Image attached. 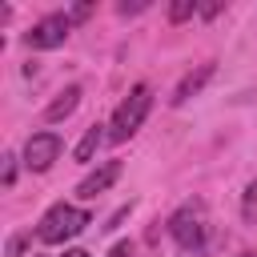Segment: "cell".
<instances>
[{"label":"cell","instance_id":"obj_18","mask_svg":"<svg viewBox=\"0 0 257 257\" xmlns=\"http://www.w3.org/2000/svg\"><path fill=\"white\" fill-rule=\"evenodd\" d=\"M237 257H257V253H237Z\"/></svg>","mask_w":257,"mask_h":257},{"label":"cell","instance_id":"obj_17","mask_svg":"<svg viewBox=\"0 0 257 257\" xmlns=\"http://www.w3.org/2000/svg\"><path fill=\"white\" fill-rule=\"evenodd\" d=\"M60 257H88V253H84V249H64Z\"/></svg>","mask_w":257,"mask_h":257},{"label":"cell","instance_id":"obj_13","mask_svg":"<svg viewBox=\"0 0 257 257\" xmlns=\"http://www.w3.org/2000/svg\"><path fill=\"white\" fill-rule=\"evenodd\" d=\"M145 8H149L145 0H137V4H128V0H120V4H116V12H120V16H137V12H145Z\"/></svg>","mask_w":257,"mask_h":257},{"label":"cell","instance_id":"obj_10","mask_svg":"<svg viewBox=\"0 0 257 257\" xmlns=\"http://www.w3.org/2000/svg\"><path fill=\"white\" fill-rule=\"evenodd\" d=\"M193 12H201V4H197V0H177V4H169V20H173V24L189 20Z\"/></svg>","mask_w":257,"mask_h":257},{"label":"cell","instance_id":"obj_15","mask_svg":"<svg viewBox=\"0 0 257 257\" xmlns=\"http://www.w3.org/2000/svg\"><path fill=\"white\" fill-rule=\"evenodd\" d=\"M108 257H133V245H128V241H116V245H112V253H108Z\"/></svg>","mask_w":257,"mask_h":257},{"label":"cell","instance_id":"obj_19","mask_svg":"<svg viewBox=\"0 0 257 257\" xmlns=\"http://www.w3.org/2000/svg\"><path fill=\"white\" fill-rule=\"evenodd\" d=\"M36 257H40V253H36Z\"/></svg>","mask_w":257,"mask_h":257},{"label":"cell","instance_id":"obj_8","mask_svg":"<svg viewBox=\"0 0 257 257\" xmlns=\"http://www.w3.org/2000/svg\"><path fill=\"white\" fill-rule=\"evenodd\" d=\"M76 104H80V84H68L64 92H56V100L44 108V120L48 124H60L64 116H72L76 112Z\"/></svg>","mask_w":257,"mask_h":257},{"label":"cell","instance_id":"obj_4","mask_svg":"<svg viewBox=\"0 0 257 257\" xmlns=\"http://www.w3.org/2000/svg\"><path fill=\"white\" fill-rule=\"evenodd\" d=\"M68 32H72V16H68V12H52V16L36 20V24L24 32V44H28V48H60V44L68 40Z\"/></svg>","mask_w":257,"mask_h":257},{"label":"cell","instance_id":"obj_5","mask_svg":"<svg viewBox=\"0 0 257 257\" xmlns=\"http://www.w3.org/2000/svg\"><path fill=\"white\" fill-rule=\"evenodd\" d=\"M60 137L56 133H32L28 137V145H24V165L32 169V173H44V169H52V161L60 157Z\"/></svg>","mask_w":257,"mask_h":257},{"label":"cell","instance_id":"obj_6","mask_svg":"<svg viewBox=\"0 0 257 257\" xmlns=\"http://www.w3.org/2000/svg\"><path fill=\"white\" fill-rule=\"evenodd\" d=\"M120 177V161H104L100 169H92L80 185H76V197L80 201H92L96 193H104V189H112V181Z\"/></svg>","mask_w":257,"mask_h":257},{"label":"cell","instance_id":"obj_9","mask_svg":"<svg viewBox=\"0 0 257 257\" xmlns=\"http://www.w3.org/2000/svg\"><path fill=\"white\" fill-rule=\"evenodd\" d=\"M104 141H108V124H88L84 137H80V145H76V161H92Z\"/></svg>","mask_w":257,"mask_h":257},{"label":"cell","instance_id":"obj_11","mask_svg":"<svg viewBox=\"0 0 257 257\" xmlns=\"http://www.w3.org/2000/svg\"><path fill=\"white\" fill-rule=\"evenodd\" d=\"M241 213H245V221H253V217H257V181L245 189V205H241Z\"/></svg>","mask_w":257,"mask_h":257},{"label":"cell","instance_id":"obj_14","mask_svg":"<svg viewBox=\"0 0 257 257\" xmlns=\"http://www.w3.org/2000/svg\"><path fill=\"white\" fill-rule=\"evenodd\" d=\"M68 16H72V24H76V20H88V16H92V4H76Z\"/></svg>","mask_w":257,"mask_h":257},{"label":"cell","instance_id":"obj_12","mask_svg":"<svg viewBox=\"0 0 257 257\" xmlns=\"http://www.w3.org/2000/svg\"><path fill=\"white\" fill-rule=\"evenodd\" d=\"M12 185H16V157L4 153V189H12Z\"/></svg>","mask_w":257,"mask_h":257},{"label":"cell","instance_id":"obj_2","mask_svg":"<svg viewBox=\"0 0 257 257\" xmlns=\"http://www.w3.org/2000/svg\"><path fill=\"white\" fill-rule=\"evenodd\" d=\"M88 221H92V217H88V209L60 201V205H52V209L40 217V225H36V237H40L44 245H64V241H68V237H76V233H80Z\"/></svg>","mask_w":257,"mask_h":257},{"label":"cell","instance_id":"obj_3","mask_svg":"<svg viewBox=\"0 0 257 257\" xmlns=\"http://www.w3.org/2000/svg\"><path fill=\"white\" fill-rule=\"evenodd\" d=\"M169 233L173 241L185 249V253H201L209 245V217H205V205L193 201V205H181L173 217H169Z\"/></svg>","mask_w":257,"mask_h":257},{"label":"cell","instance_id":"obj_1","mask_svg":"<svg viewBox=\"0 0 257 257\" xmlns=\"http://www.w3.org/2000/svg\"><path fill=\"white\" fill-rule=\"evenodd\" d=\"M149 108H153V88H149V84H133L128 96L116 104V112H112V120H108V141H116V145L128 141V137L145 124Z\"/></svg>","mask_w":257,"mask_h":257},{"label":"cell","instance_id":"obj_16","mask_svg":"<svg viewBox=\"0 0 257 257\" xmlns=\"http://www.w3.org/2000/svg\"><path fill=\"white\" fill-rule=\"evenodd\" d=\"M20 249H24V237H12L8 241V257H20Z\"/></svg>","mask_w":257,"mask_h":257},{"label":"cell","instance_id":"obj_7","mask_svg":"<svg viewBox=\"0 0 257 257\" xmlns=\"http://www.w3.org/2000/svg\"><path fill=\"white\" fill-rule=\"evenodd\" d=\"M213 72H217V68H213V60L197 64L193 72H185V76H181V84L173 88V96H169V100H173V104H185V100H193V96H197V92L209 84V76H213Z\"/></svg>","mask_w":257,"mask_h":257}]
</instances>
